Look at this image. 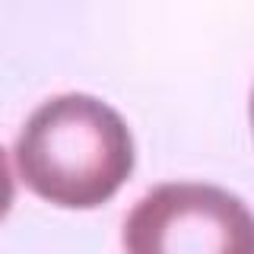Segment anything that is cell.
I'll return each instance as SVG.
<instances>
[{
  "label": "cell",
  "mask_w": 254,
  "mask_h": 254,
  "mask_svg": "<svg viewBox=\"0 0 254 254\" xmlns=\"http://www.w3.org/2000/svg\"><path fill=\"white\" fill-rule=\"evenodd\" d=\"M29 190L64 210L108 203L133 172V137L111 105L67 92L32 111L16 140Z\"/></svg>",
  "instance_id": "cell-1"
},
{
  "label": "cell",
  "mask_w": 254,
  "mask_h": 254,
  "mask_svg": "<svg viewBox=\"0 0 254 254\" xmlns=\"http://www.w3.org/2000/svg\"><path fill=\"white\" fill-rule=\"evenodd\" d=\"M127 254H254V213L213 185H162L124 222Z\"/></svg>",
  "instance_id": "cell-2"
},
{
  "label": "cell",
  "mask_w": 254,
  "mask_h": 254,
  "mask_svg": "<svg viewBox=\"0 0 254 254\" xmlns=\"http://www.w3.org/2000/svg\"><path fill=\"white\" fill-rule=\"evenodd\" d=\"M13 194H16V188H13V172H10V162H6L3 146H0V219L10 213Z\"/></svg>",
  "instance_id": "cell-3"
},
{
  "label": "cell",
  "mask_w": 254,
  "mask_h": 254,
  "mask_svg": "<svg viewBox=\"0 0 254 254\" xmlns=\"http://www.w3.org/2000/svg\"><path fill=\"white\" fill-rule=\"evenodd\" d=\"M251 124H254V92H251Z\"/></svg>",
  "instance_id": "cell-4"
}]
</instances>
